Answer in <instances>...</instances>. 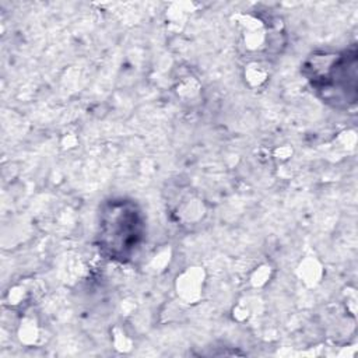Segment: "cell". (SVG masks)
I'll list each match as a JSON object with an SVG mask.
<instances>
[{"label":"cell","mask_w":358,"mask_h":358,"mask_svg":"<svg viewBox=\"0 0 358 358\" xmlns=\"http://www.w3.org/2000/svg\"><path fill=\"white\" fill-rule=\"evenodd\" d=\"M96 243L102 255L116 262H129L145 239V217L130 199L112 197L98 213Z\"/></svg>","instance_id":"obj_1"},{"label":"cell","mask_w":358,"mask_h":358,"mask_svg":"<svg viewBox=\"0 0 358 358\" xmlns=\"http://www.w3.org/2000/svg\"><path fill=\"white\" fill-rule=\"evenodd\" d=\"M357 49L336 53H315L303 64V74L317 96L336 108H348L357 101Z\"/></svg>","instance_id":"obj_2"}]
</instances>
